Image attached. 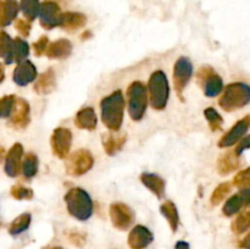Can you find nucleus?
<instances>
[{"label": "nucleus", "instance_id": "1", "mask_svg": "<svg viewBox=\"0 0 250 249\" xmlns=\"http://www.w3.org/2000/svg\"><path fill=\"white\" fill-rule=\"evenodd\" d=\"M125 97L121 89L112 92L107 97L103 98L100 103L102 121L110 131H120L124 122L125 115Z\"/></svg>", "mask_w": 250, "mask_h": 249}, {"label": "nucleus", "instance_id": "2", "mask_svg": "<svg viewBox=\"0 0 250 249\" xmlns=\"http://www.w3.org/2000/svg\"><path fill=\"white\" fill-rule=\"evenodd\" d=\"M68 214L80 221H87L93 215L94 205L87 190L73 187L63 197Z\"/></svg>", "mask_w": 250, "mask_h": 249}, {"label": "nucleus", "instance_id": "3", "mask_svg": "<svg viewBox=\"0 0 250 249\" xmlns=\"http://www.w3.org/2000/svg\"><path fill=\"white\" fill-rule=\"evenodd\" d=\"M250 103V85L243 82L229 83L226 85L219 99V105L224 111L233 112L243 109Z\"/></svg>", "mask_w": 250, "mask_h": 249}, {"label": "nucleus", "instance_id": "4", "mask_svg": "<svg viewBox=\"0 0 250 249\" xmlns=\"http://www.w3.org/2000/svg\"><path fill=\"white\" fill-rule=\"evenodd\" d=\"M146 90H148V98L151 107L158 111L165 109L170 97V85L164 71L158 70L151 73Z\"/></svg>", "mask_w": 250, "mask_h": 249}, {"label": "nucleus", "instance_id": "5", "mask_svg": "<svg viewBox=\"0 0 250 249\" xmlns=\"http://www.w3.org/2000/svg\"><path fill=\"white\" fill-rule=\"evenodd\" d=\"M128 114L133 121H141L148 106V90L143 82H132L126 90Z\"/></svg>", "mask_w": 250, "mask_h": 249}, {"label": "nucleus", "instance_id": "6", "mask_svg": "<svg viewBox=\"0 0 250 249\" xmlns=\"http://www.w3.org/2000/svg\"><path fill=\"white\" fill-rule=\"evenodd\" d=\"M65 164V170L70 176H82L87 173L94 165L93 154L88 149H78L68 154Z\"/></svg>", "mask_w": 250, "mask_h": 249}, {"label": "nucleus", "instance_id": "7", "mask_svg": "<svg viewBox=\"0 0 250 249\" xmlns=\"http://www.w3.org/2000/svg\"><path fill=\"white\" fill-rule=\"evenodd\" d=\"M193 76V63L187 56H181L177 59L173 66L172 80H173V88L177 93L178 98L182 100L183 90L186 89L187 84L189 83L190 78Z\"/></svg>", "mask_w": 250, "mask_h": 249}, {"label": "nucleus", "instance_id": "8", "mask_svg": "<svg viewBox=\"0 0 250 249\" xmlns=\"http://www.w3.org/2000/svg\"><path fill=\"white\" fill-rule=\"evenodd\" d=\"M110 219L115 228L126 231L134 221V211L125 203L115 202L110 205Z\"/></svg>", "mask_w": 250, "mask_h": 249}, {"label": "nucleus", "instance_id": "9", "mask_svg": "<svg viewBox=\"0 0 250 249\" xmlns=\"http://www.w3.org/2000/svg\"><path fill=\"white\" fill-rule=\"evenodd\" d=\"M50 145L54 155L59 159H66L72 145V132L65 127H58L50 137Z\"/></svg>", "mask_w": 250, "mask_h": 249}, {"label": "nucleus", "instance_id": "10", "mask_svg": "<svg viewBox=\"0 0 250 249\" xmlns=\"http://www.w3.org/2000/svg\"><path fill=\"white\" fill-rule=\"evenodd\" d=\"M39 23L43 28L53 29L54 27H60L61 19H62V12L60 6L55 1H44L39 7Z\"/></svg>", "mask_w": 250, "mask_h": 249}, {"label": "nucleus", "instance_id": "11", "mask_svg": "<svg viewBox=\"0 0 250 249\" xmlns=\"http://www.w3.org/2000/svg\"><path fill=\"white\" fill-rule=\"evenodd\" d=\"M250 129V115H247L243 119H241L239 121H237L233 124V127L229 129L224 136L220 138L217 145L220 148H229V146L234 145V144L238 143L242 138L244 137V134H247Z\"/></svg>", "mask_w": 250, "mask_h": 249}, {"label": "nucleus", "instance_id": "12", "mask_svg": "<svg viewBox=\"0 0 250 249\" xmlns=\"http://www.w3.org/2000/svg\"><path fill=\"white\" fill-rule=\"evenodd\" d=\"M29 114H31V107L27 100L23 98H16L14 107L10 114V124L17 129H22L28 126L29 124Z\"/></svg>", "mask_w": 250, "mask_h": 249}, {"label": "nucleus", "instance_id": "13", "mask_svg": "<svg viewBox=\"0 0 250 249\" xmlns=\"http://www.w3.org/2000/svg\"><path fill=\"white\" fill-rule=\"evenodd\" d=\"M154 241V234L148 227L137 225L131 229L127 243L131 249H146Z\"/></svg>", "mask_w": 250, "mask_h": 249}, {"label": "nucleus", "instance_id": "14", "mask_svg": "<svg viewBox=\"0 0 250 249\" xmlns=\"http://www.w3.org/2000/svg\"><path fill=\"white\" fill-rule=\"evenodd\" d=\"M37 76H38V73H37V68L34 63L29 60H23L17 63V66L15 67L12 80L17 85L24 87V85L34 82Z\"/></svg>", "mask_w": 250, "mask_h": 249}, {"label": "nucleus", "instance_id": "15", "mask_svg": "<svg viewBox=\"0 0 250 249\" xmlns=\"http://www.w3.org/2000/svg\"><path fill=\"white\" fill-rule=\"evenodd\" d=\"M249 205L250 189H241L238 193L227 199V202L224 204V208H222V212H224L225 216L231 217Z\"/></svg>", "mask_w": 250, "mask_h": 249}, {"label": "nucleus", "instance_id": "16", "mask_svg": "<svg viewBox=\"0 0 250 249\" xmlns=\"http://www.w3.org/2000/svg\"><path fill=\"white\" fill-rule=\"evenodd\" d=\"M23 155V146L21 143H15L5 156V172L9 177H16L20 173Z\"/></svg>", "mask_w": 250, "mask_h": 249}, {"label": "nucleus", "instance_id": "17", "mask_svg": "<svg viewBox=\"0 0 250 249\" xmlns=\"http://www.w3.org/2000/svg\"><path fill=\"white\" fill-rule=\"evenodd\" d=\"M34 92L39 95H48L56 89V78L53 68H48L36 78Z\"/></svg>", "mask_w": 250, "mask_h": 249}, {"label": "nucleus", "instance_id": "18", "mask_svg": "<svg viewBox=\"0 0 250 249\" xmlns=\"http://www.w3.org/2000/svg\"><path fill=\"white\" fill-rule=\"evenodd\" d=\"M139 178H141V182L154 195H156V198L161 199L164 197V194H165V181H164V178H161L156 173L151 172H143Z\"/></svg>", "mask_w": 250, "mask_h": 249}, {"label": "nucleus", "instance_id": "19", "mask_svg": "<svg viewBox=\"0 0 250 249\" xmlns=\"http://www.w3.org/2000/svg\"><path fill=\"white\" fill-rule=\"evenodd\" d=\"M72 53V44L68 39L61 38L53 42L46 48L45 54L49 59H66Z\"/></svg>", "mask_w": 250, "mask_h": 249}, {"label": "nucleus", "instance_id": "20", "mask_svg": "<svg viewBox=\"0 0 250 249\" xmlns=\"http://www.w3.org/2000/svg\"><path fill=\"white\" fill-rule=\"evenodd\" d=\"M97 114L94 109L90 106L83 107L76 114L75 124L81 129H87V131H93L97 128Z\"/></svg>", "mask_w": 250, "mask_h": 249}, {"label": "nucleus", "instance_id": "21", "mask_svg": "<svg viewBox=\"0 0 250 249\" xmlns=\"http://www.w3.org/2000/svg\"><path fill=\"white\" fill-rule=\"evenodd\" d=\"M85 23H87V17H85V15L81 14V12L67 11L62 14L60 27L68 32H73L84 27Z\"/></svg>", "mask_w": 250, "mask_h": 249}, {"label": "nucleus", "instance_id": "22", "mask_svg": "<svg viewBox=\"0 0 250 249\" xmlns=\"http://www.w3.org/2000/svg\"><path fill=\"white\" fill-rule=\"evenodd\" d=\"M239 167V156L233 151L222 154L217 160V171L221 176H226Z\"/></svg>", "mask_w": 250, "mask_h": 249}, {"label": "nucleus", "instance_id": "23", "mask_svg": "<svg viewBox=\"0 0 250 249\" xmlns=\"http://www.w3.org/2000/svg\"><path fill=\"white\" fill-rule=\"evenodd\" d=\"M20 6L15 0H4L0 2V27H6L19 14Z\"/></svg>", "mask_w": 250, "mask_h": 249}, {"label": "nucleus", "instance_id": "24", "mask_svg": "<svg viewBox=\"0 0 250 249\" xmlns=\"http://www.w3.org/2000/svg\"><path fill=\"white\" fill-rule=\"evenodd\" d=\"M160 212L165 217L166 221L168 222V225H170L171 231L175 233L178 229V226H180V215H178V210L176 208L175 203L172 200H165L161 204Z\"/></svg>", "mask_w": 250, "mask_h": 249}, {"label": "nucleus", "instance_id": "25", "mask_svg": "<svg viewBox=\"0 0 250 249\" xmlns=\"http://www.w3.org/2000/svg\"><path fill=\"white\" fill-rule=\"evenodd\" d=\"M126 142V136H115L114 133H105L103 136V148L109 156L115 155Z\"/></svg>", "mask_w": 250, "mask_h": 249}, {"label": "nucleus", "instance_id": "26", "mask_svg": "<svg viewBox=\"0 0 250 249\" xmlns=\"http://www.w3.org/2000/svg\"><path fill=\"white\" fill-rule=\"evenodd\" d=\"M202 87H204V94L208 98H215L224 90V81L217 73L214 72L205 80Z\"/></svg>", "mask_w": 250, "mask_h": 249}, {"label": "nucleus", "instance_id": "27", "mask_svg": "<svg viewBox=\"0 0 250 249\" xmlns=\"http://www.w3.org/2000/svg\"><path fill=\"white\" fill-rule=\"evenodd\" d=\"M0 58L5 63L14 62V39L4 31L0 32Z\"/></svg>", "mask_w": 250, "mask_h": 249}, {"label": "nucleus", "instance_id": "28", "mask_svg": "<svg viewBox=\"0 0 250 249\" xmlns=\"http://www.w3.org/2000/svg\"><path fill=\"white\" fill-rule=\"evenodd\" d=\"M32 221V215L29 212H24V214L17 216L14 221L10 224L9 226V233L11 236H19L22 232L28 229L29 225Z\"/></svg>", "mask_w": 250, "mask_h": 249}, {"label": "nucleus", "instance_id": "29", "mask_svg": "<svg viewBox=\"0 0 250 249\" xmlns=\"http://www.w3.org/2000/svg\"><path fill=\"white\" fill-rule=\"evenodd\" d=\"M21 167L24 178H27V180L33 178L37 175V172H38V158H37L36 154H26V156H24L23 161L21 164Z\"/></svg>", "mask_w": 250, "mask_h": 249}, {"label": "nucleus", "instance_id": "30", "mask_svg": "<svg viewBox=\"0 0 250 249\" xmlns=\"http://www.w3.org/2000/svg\"><path fill=\"white\" fill-rule=\"evenodd\" d=\"M232 231L236 234H242L250 228V208L242 211L231 225Z\"/></svg>", "mask_w": 250, "mask_h": 249}, {"label": "nucleus", "instance_id": "31", "mask_svg": "<svg viewBox=\"0 0 250 249\" xmlns=\"http://www.w3.org/2000/svg\"><path fill=\"white\" fill-rule=\"evenodd\" d=\"M20 7H21L23 16L28 21H33L38 16L41 4H39V0H21Z\"/></svg>", "mask_w": 250, "mask_h": 249}, {"label": "nucleus", "instance_id": "32", "mask_svg": "<svg viewBox=\"0 0 250 249\" xmlns=\"http://www.w3.org/2000/svg\"><path fill=\"white\" fill-rule=\"evenodd\" d=\"M204 115L207 121L209 122L210 129H211L212 132L220 131V129L222 128L224 119H222L221 115L217 112L216 109H214V107H207V109L204 110Z\"/></svg>", "mask_w": 250, "mask_h": 249}, {"label": "nucleus", "instance_id": "33", "mask_svg": "<svg viewBox=\"0 0 250 249\" xmlns=\"http://www.w3.org/2000/svg\"><path fill=\"white\" fill-rule=\"evenodd\" d=\"M29 54V45L24 39L17 37L14 39V61L21 62L26 60V58Z\"/></svg>", "mask_w": 250, "mask_h": 249}, {"label": "nucleus", "instance_id": "34", "mask_svg": "<svg viewBox=\"0 0 250 249\" xmlns=\"http://www.w3.org/2000/svg\"><path fill=\"white\" fill-rule=\"evenodd\" d=\"M232 189V185L229 182H222L217 186L214 189V192L211 193V197H210V202L212 205H217L227 197L229 192Z\"/></svg>", "mask_w": 250, "mask_h": 249}, {"label": "nucleus", "instance_id": "35", "mask_svg": "<svg viewBox=\"0 0 250 249\" xmlns=\"http://www.w3.org/2000/svg\"><path fill=\"white\" fill-rule=\"evenodd\" d=\"M12 197L17 200H31L33 198V190L28 187H24L22 185H15L12 186L11 190H10Z\"/></svg>", "mask_w": 250, "mask_h": 249}, {"label": "nucleus", "instance_id": "36", "mask_svg": "<svg viewBox=\"0 0 250 249\" xmlns=\"http://www.w3.org/2000/svg\"><path fill=\"white\" fill-rule=\"evenodd\" d=\"M15 100H16V97L14 94L4 95L2 98H0V119L10 116L12 107H14Z\"/></svg>", "mask_w": 250, "mask_h": 249}, {"label": "nucleus", "instance_id": "37", "mask_svg": "<svg viewBox=\"0 0 250 249\" xmlns=\"http://www.w3.org/2000/svg\"><path fill=\"white\" fill-rule=\"evenodd\" d=\"M232 183L241 189H250V167L239 171L233 177Z\"/></svg>", "mask_w": 250, "mask_h": 249}, {"label": "nucleus", "instance_id": "38", "mask_svg": "<svg viewBox=\"0 0 250 249\" xmlns=\"http://www.w3.org/2000/svg\"><path fill=\"white\" fill-rule=\"evenodd\" d=\"M48 45H49V39L46 36H42L38 41L34 42L33 49H34V54H36V56H42L43 54H45V50L46 48H48Z\"/></svg>", "mask_w": 250, "mask_h": 249}, {"label": "nucleus", "instance_id": "39", "mask_svg": "<svg viewBox=\"0 0 250 249\" xmlns=\"http://www.w3.org/2000/svg\"><path fill=\"white\" fill-rule=\"evenodd\" d=\"M15 28L17 29V32H19L20 34H21L22 37H28L29 33H31V21H28V20H17L16 23H15Z\"/></svg>", "mask_w": 250, "mask_h": 249}, {"label": "nucleus", "instance_id": "40", "mask_svg": "<svg viewBox=\"0 0 250 249\" xmlns=\"http://www.w3.org/2000/svg\"><path fill=\"white\" fill-rule=\"evenodd\" d=\"M214 72H215L214 68L210 67V66H203V67L200 68L199 71H198L197 81H198V83H199V84H200V87H202L203 83L205 82V80H207V78L209 77V76L211 75V73H214Z\"/></svg>", "mask_w": 250, "mask_h": 249}, {"label": "nucleus", "instance_id": "41", "mask_svg": "<svg viewBox=\"0 0 250 249\" xmlns=\"http://www.w3.org/2000/svg\"><path fill=\"white\" fill-rule=\"evenodd\" d=\"M248 149H250V134L247 137H243V138L237 143L236 149H234V153H236L238 156H241L242 154H243L246 150H248Z\"/></svg>", "mask_w": 250, "mask_h": 249}, {"label": "nucleus", "instance_id": "42", "mask_svg": "<svg viewBox=\"0 0 250 249\" xmlns=\"http://www.w3.org/2000/svg\"><path fill=\"white\" fill-rule=\"evenodd\" d=\"M68 239H70L71 243L77 247H82L85 243V236L81 232H71L68 234Z\"/></svg>", "mask_w": 250, "mask_h": 249}, {"label": "nucleus", "instance_id": "43", "mask_svg": "<svg viewBox=\"0 0 250 249\" xmlns=\"http://www.w3.org/2000/svg\"><path fill=\"white\" fill-rule=\"evenodd\" d=\"M241 247L244 249H250V232L246 237H244L243 239H242Z\"/></svg>", "mask_w": 250, "mask_h": 249}, {"label": "nucleus", "instance_id": "44", "mask_svg": "<svg viewBox=\"0 0 250 249\" xmlns=\"http://www.w3.org/2000/svg\"><path fill=\"white\" fill-rule=\"evenodd\" d=\"M175 249H190V246L188 242L186 241H178L175 244Z\"/></svg>", "mask_w": 250, "mask_h": 249}, {"label": "nucleus", "instance_id": "45", "mask_svg": "<svg viewBox=\"0 0 250 249\" xmlns=\"http://www.w3.org/2000/svg\"><path fill=\"white\" fill-rule=\"evenodd\" d=\"M5 80V71H4V66L2 63H0V83Z\"/></svg>", "mask_w": 250, "mask_h": 249}, {"label": "nucleus", "instance_id": "46", "mask_svg": "<svg viewBox=\"0 0 250 249\" xmlns=\"http://www.w3.org/2000/svg\"><path fill=\"white\" fill-rule=\"evenodd\" d=\"M43 249H62L60 247H48V248H43Z\"/></svg>", "mask_w": 250, "mask_h": 249}, {"label": "nucleus", "instance_id": "47", "mask_svg": "<svg viewBox=\"0 0 250 249\" xmlns=\"http://www.w3.org/2000/svg\"><path fill=\"white\" fill-rule=\"evenodd\" d=\"M2 156H4V149L0 148V159H1Z\"/></svg>", "mask_w": 250, "mask_h": 249}, {"label": "nucleus", "instance_id": "48", "mask_svg": "<svg viewBox=\"0 0 250 249\" xmlns=\"http://www.w3.org/2000/svg\"><path fill=\"white\" fill-rule=\"evenodd\" d=\"M0 2H1V1H0Z\"/></svg>", "mask_w": 250, "mask_h": 249}]
</instances>
